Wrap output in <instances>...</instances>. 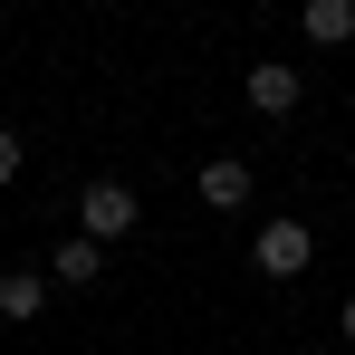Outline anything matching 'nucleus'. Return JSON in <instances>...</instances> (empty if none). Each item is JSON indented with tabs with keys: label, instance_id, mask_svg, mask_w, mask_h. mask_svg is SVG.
Listing matches in <instances>:
<instances>
[{
	"label": "nucleus",
	"instance_id": "8",
	"mask_svg": "<svg viewBox=\"0 0 355 355\" xmlns=\"http://www.w3.org/2000/svg\"><path fill=\"white\" fill-rule=\"evenodd\" d=\"M0 182H19V135L0 125Z\"/></svg>",
	"mask_w": 355,
	"mask_h": 355
},
{
	"label": "nucleus",
	"instance_id": "5",
	"mask_svg": "<svg viewBox=\"0 0 355 355\" xmlns=\"http://www.w3.org/2000/svg\"><path fill=\"white\" fill-rule=\"evenodd\" d=\"M96 269H106V240H58V250H49V279H67V288H87V279H96Z\"/></svg>",
	"mask_w": 355,
	"mask_h": 355
},
{
	"label": "nucleus",
	"instance_id": "7",
	"mask_svg": "<svg viewBox=\"0 0 355 355\" xmlns=\"http://www.w3.org/2000/svg\"><path fill=\"white\" fill-rule=\"evenodd\" d=\"M39 307H49V279H39V269H10V279H0V317H10V327L39 317Z\"/></svg>",
	"mask_w": 355,
	"mask_h": 355
},
{
	"label": "nucleus",
	"instance_id": "3",
	"mask_svg": "<svg viewBox=\"0 0 355 355\" xmlns=\"http://www.w3.org/2000/svg\"><path fill=\"white\" fill-rule=\"evenodd\" d=\"M240 96H250V116H297V67L259 58V67H250V87H240Z\"/></svg>",
	"mask_w": 355,
	"mask_h": 355
},
{
	"label": "nucleus",
	"instance_id": "9",
	"mask_svg": "<svg viewBox=\"0 0 355 355\" xmlns=\"http://www.w3.org/2000/svg\"><path fill=\"white\" fill-rule=\"evenodd\" d=\"M346 336H355V297H346Z\"/></svg>",
	"mask_w": 355,
	"mask_h": 355
},
{
	"label": "nucleus",
	"instance_id": "1",
	"mask_svg": "<svg viewBox=\"0 0 355 355\" xmlns=\"http://www.w3.org/2000/svg\"><path fill=\"white\" fill-rule=\"evenodd\" d=\"M135 211H144L135 182H87V192H77V231H87V240H125Z\"/></svg>",
	"mask_w": 355,
	"mask_h": 355
},
{
	"label": "nucleus",
	"instance_id": "2",
	"mask_svg": "<svg viewBox=\"0 0 355 355\" xmlns=\"http://www.w3.org/2000/svg\"><path fill=\"white\" fill-rule=\"evenodd\" d=\"M250 259H259V279H297V269L317 259V250H307V221H259Z\"/></svg>",
	"mask_w": 355,
	"mask_h": 355
},
{
	"label": "nucleus",
	"instance_id": "4",
	"mask_svg": "<svg viewBox=\"0 0 355 355\" xmlns=\"http://www.w3.org/2000/svg\"><path fill=\"white\" fill-rule=\"evenodd\" d=\"M192 192H202L211 211H240V202H250V164H240V154H211V164L192 173Z\"/></svg>",
	"mask_w": 355,
	"mask_h": 355
},
{
	"label": "nucleus",
	"instance_id": "6",
	"mask_svg": "<svg viewBox=\"0 0 355 355\" xmlns=\"http://www.w3.org/2000/svg\"><path fill=\"white\" fill-rule=\"evenodd\" d=\"M307 39L317 49H346L355 39V0H307Z\"/></svg>",
	"mask_w": 355,
	"mask_h": 355
}]
</instances>
